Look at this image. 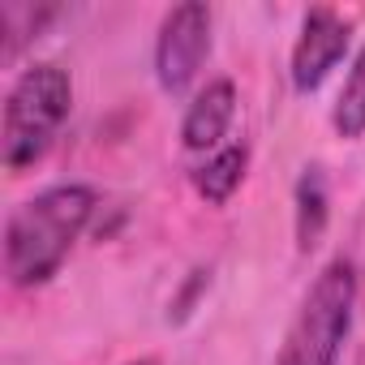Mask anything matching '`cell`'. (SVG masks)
<instances>
[{
  "instance_id": "cell-1",
  "label": "cell",
  "mask_w": 365,
  "mask_h": 365,
  "mask_svg": "<svg viewBox=\"0 0 365 365\" xmlns=\"http://www.w3.org/2000/svg\"><path fill=\"white\" fill-rule=\"evenodd\" d=\"M95 215V190L86 185H52L43 194H35L31 202H22L9 215L5 228V271L18 288H39L48 284L73 241L86 232Z\"/></svg>"
},
{
  "instance_id": "cell-2",
  "label": "cell",
  "mask_w": 365,
  "mask_h": 365,
  "mask_svg": "<svg viewBox=\"0 0 365 365\" xmlns=\"http://www.w3.org/2000/svg\"><path fill=\"white\" fill-rule=\"evenodd\" d=\"M69 108H73V82L61 65L22 69L5 103V125H0V159H5V168L9 172L35 168L52 150L61 125L69 120Z\"/></svg>"
},
{
  "instance_id": "cell-3",
  "label": "cell",
  "mask_w": 365,
  "mask_h": 365,
  "mask_svg": "<svg viewBox=\"0 0 365 365\" xmlns=\"http://www.w3.org/2000/svg\"><path fill=\"white\" fill-rule=\"evenodd\" d=\"M356 309V267L348 258H331L314 288L305 292L275 365H339L344 339L352 331Z\"/></svg>"
},
{
  "instance_id": "cell-4",
  "label": "cell",
  "mask_w": 365,
  "mask_h": 365,
  "mask_svg": "<svg viewBox=\"0 0 365 365\" xmlns=\"http://www.w3.org/2000/svg\"><path fill=\"white\" fill-rule=\"evenodd\" d=\"M211 56V9L190 0V5H176L163 26H159V39H155V78L163 91H185L202 61Z\"/></svg>"
},
{
  "instance_id": "cell-5",
  "label": "cell",
  "mask_w": 365,
  "mask_h": 365,
  "mask_svg": "<svg viewBox=\"0 0 365 365\" xmlns=\"http://www.w3.org/2000/svg\"><path fill=\"white\" fill-rule=\"evenodd\" d=\"M344 52H348V22L335 9H309L301 22V39L292 48V86L301 95L318 91Z\"/></svg>"
},
{
  "instance_id": "cell-6",
  "label": "cell",
  "mask_w": 365,
  "mask_h": 365,
  "mask_svg": "<svg viewBox=\"0 0 365 365\" xmlns=\"http://www.w3.org/2000/svg\"><path fill=\"white\" fill-rule=\"evenodd\" d=\"M232 116H237V86L228 78L207 82L194 95L185 120H180V142H185V150H215L220 138L228 133Z\"/></svg>"
},
{
  "instance_id": "cell-7",
  "label": "cell",
  "mask_w": 365,
  "mask_h": 365,
  "mask_svg": "<svg viewBox=\"0 0 365 365\" xmlns=\"http://www.w3.org/2000/svg\"><path fill=\"white\" fill-rule=\"evenodd\" d=\"M245 168H250V146H220L198 172H194V190L211 202V207H224L245 180Z\"/></svg>"
},
{
  "instance_id": "cell-8",
  "label": "cell",
  "mask_w": 365,
  "mask_h": 365,
  "mask_svg": "<svg viewBox=\"0 0 365 365\" xmlns=\"http://www.w3.org/2000/svg\"><path fill=\"white\" fill-rule=\"evenodd\" d=\"M327 207H331V198H327V176H322V168H305L301 180H297V250L301 254H309L322 241L327 215H331Z\"/></svg>"
},
{
  "instance_id": "cell-9",
  "label": "cell",
  "mask_w": 365,
  "mask_h": 365,
  "mask_svg": "<svg viewBox=\"0 0 365 365\" xmlns=\"http://www.w3.org/2000/svg\"><path fill=\"white\" fill-rule=\"evenodd\" d=\"M331 125L339 138H361L365 133V48L356 52L352 61V73L335 99V112H331Z\"/></svg>"
},
{
  "instance_id": "cell-10",
  "label": "cell",
  "mask_w": 365,
  "mask_h": 365,
  "mask_svg": "<svg viewBox=\"0 0 365 365\" xmlns=\"http://www.w3.org/2000/svg\"><path fill=\"white\" fill-rule=\"evenodd\" d=\"M129 365H159L155 356H138V361H129Z\"/></svg>"
}]
</instances>
